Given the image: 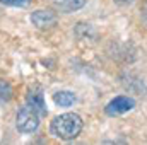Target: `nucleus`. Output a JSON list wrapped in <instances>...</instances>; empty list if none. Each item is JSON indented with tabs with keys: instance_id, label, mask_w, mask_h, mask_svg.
Masks as SVG:
<instances>
[{
	"instance_id": "f257e3e1",
	"label": "nucleus",
	"mask_w": 147,
	"mask_h": 145,
	"mask_svg": "<svg viewBox=\"0 0 147 145\" xmlns=\"http://www.w3.org/2000/svg\"><path fill=\"white\" fill-rule=\"evenodd\" d=\"M82 118L75 113H65L60 114L57 118H53L51 121V133L57 138L62 140H72L75 137H79V133L82 132Z\"/></svg>"
},
{
	"instance_id": "f03ea898",
	"label": "nucleus",
	"mask_w": 147,
	"mask_h": 145,
	"mask_svg": "<svg viewBox=\"0 0 147 145\" xmlns=\"http://www.w3.org/2000/svg\"><path fill=\"white\" fill-rule=\"evenodd\" d=\"M16 126L21 133H33L39 126V113L34 111L29 104L21 108L16 118Z\"/></svg>"
},
{
	"instance_id": "7ed1b4c3",
	"label": "nucleus",
	"mask_w": 147,
	"mask_h": 145,
	"mask_svg": "<svg viewBox=\"0 0 147 145\" xmlns=\"http://www.w3.org/2000/svg\"><path fill=\"white\" fill-rule=\"evenodd\" d=\"M135 108V101L128 96H118L115 99H111L110 103L106 104V114L108 116H120L125 114L128 111Z\"/></svg>"
},
{
	"instance_id": "20e7f679",
	"label": "nucleus",
	"mask_w": 147,
	"mask_h": 145,
	"mask_svg": "<svg viewBox=\"0 0 147 145\" xmlns=\"http://www.w3.org/2000/svg\"><path fill=\"white\" fill-rule=\"evenodd\" d=\"M31 22L36 26L38 29H48V28H53L57 24V14L53 10H36L31 14Z\"/></svg>"
},
{
	"instance_id": "39448f33",
	"label": "nucleus",
	"mask_w": 147,
	"mask_h": 145,
	"mask_svg": "<svg viewBox=\"0 0 147 145\" xmlns=\"http://www.w3.org/2000/svg\"><path fill=\"white\" fill-rule=\"evenodd\" d=\"M53 5H55L57 10L70 14V12H75V10L82 9L86 5V0H53Z\"/></svg>"
},
{
	"instance_id": "423d86ee",
	"label": "nucleus",
	"mask_w": 147,
	"mask_h": 145,
	"mask_svg": "<svg viewBox=\"0 0 147 145\" xmlns=\"http://www.w3.org/2000/svg\"><path fill=\"white\" fill-rule=\"evenodd\" d=\"M28 104L31 106V108L38 111L41 116H45L46 114V104H45V97H43V94L39 92V91H31L29 94H28Z\"/></svg>"
},
{
	"instance_id": "0eeeda50",
	"label": "nucleus",
	"mask_w": 147,
	"mask_h": 145,
	"mask_svg": "<svg viewBox=\"0 0 147 145\" xmlns=\"http://www.w3.org/2000/svg\"><path fill=\"white\" fill-rule=\"evenodd\" d=\"M53 101L58 104V106H63V108H69L75 103V96L69 91H60L53 96Z\"/></svg>"
},
{
	"instance_id": "6e6552de",
	"label": "nucleus",
	"mask_w": 147,
	"mask_h": 145,
	"mask_svg": "<svg viewBox=\"0 0 147 145\" xmlns=\"http://www.w3.org/2000/svg\"><path fill=\"white\" fill-rule=\"evenodd\" d=\"M31 0H0V3L3 5H12V7H22V5H28Z\"/></svg>"
},
{
	"instance_id": "1a4fd4ad",
	"label": "nucleus",
	"mask_w": 147,
	"mask_h": 145,
	"mask_svg": "<svg viewBox=\"0 0 147 145\" xmlns=\"http://www.w3.org/2000/svg\"><path fill=\"white\" fill-rule=\"evenodd\" d=\"M140 21H142V24L147 28V2H144L142 7H140Z\"/></svg>"
},
{
	"instance_id": "9d476101",
	"label": "nucleus",
	"mask_w": 147,
	"mask_h": 145,
	"mask_svg": "<svg viewBox=\"0 0 147 145\" xmlns=\"http://www.w3.org/2000/svg\"><path fill=\"white\" fill-rule=\"evenodd\" d=\"M115 3H118V5H130V3H134L135 0H113Z\"/></svg>"
}]
</instances>
